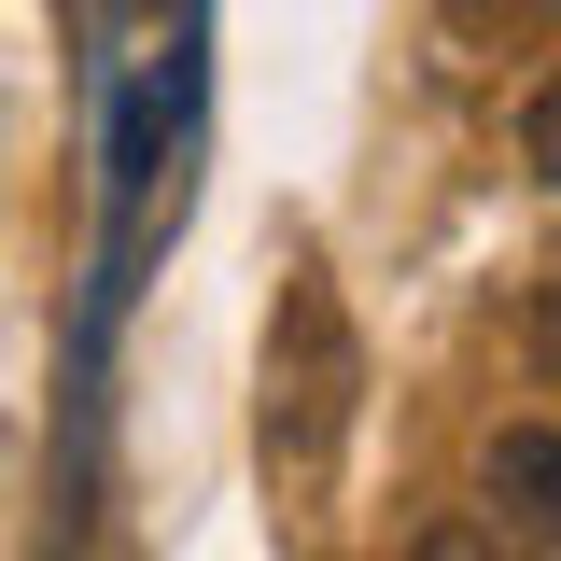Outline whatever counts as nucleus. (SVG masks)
<instances>
[{"mask_svg": "<svg viewBox=\"0 0 561 561\" xmlns=\"http://www.w3.org/2000/svg\"><path fill=\"white\" fill-rule=\"evenodd\" d=\"M351 408H365V351H351V309L323 267L280 280L267 309V408H253V435H267V478L280 491H323L351 449Z\"/></svg>", "mask_w": 561, "mask_h": 561, "instance_id": "f257e3e1", "label": "nucleus"}, {"mask_svg": "<svg viewBox=\"0 0 561 561\" xmlns=\"http://www.w3.org/2000/svg\"><path fill=\"white\" fill-rule=\"evenodd\" d=\"M478 505L505 548H548L561 561V421H505L478 449Z\"/></svg>", "mask_w": 561, "mask_h": 561, "instance_id": "f03ea898", "label": "nucleus"}, {"mask_svg": "<svg viewBox=\"0 0 561 561\" xmlns=\"http://www.w3.org/2000/svg\"><path fill=\"white\" fill-rule=\"evenodd\" d=\"M435 14H449L463 43H548L561 28V0H435Z\"/></svg>", "mask_w": 561, "mask_h": 561, "instance_id": "7ed1b4c3", "label": "nucleus"}, {"mask_svg": "<svg viewBox=\"0 0 561 561\" xmlns=\"http://www.w3.org/2000/svg\"><path fill=\"white\" fill-rule=\"evenodd\" d=\"M519 169H534V183H561V57L534 70V99H519Z\"/></svg>", "mask_w": 561, "mask_h": 561, "instance_id": "20e7f679", "label": "nucleus"}, {"mask_svg": "<svg viewBox=\"0 0 561 561\" xmlns=\"http://www.w3.org/2000/svg\"><path fill=\"white\" fill-rule=\"evenodd\" d=\"M519 351H534V379H548V393H561V280H548V295H534V323H519Z\"/></svg>", "mask_w": 561, "mask_h": 561, "instance_id": "39448f33", "label": "nucleus"}, {"mask_svg": "<svg viewBox=\"0 0 561 561\" xmlns=\"http://www.w3.org/2000/svg\"><path fill=\"white\" fill-rule=\"evenodd\" d=\"M408 561H491V534H478V519H435V534H421Z\"/></svg>", "mask_w": 561, "mask_h": 561, "instance_id": "423d86ee", "label": "nucleus"}]
</instances>
